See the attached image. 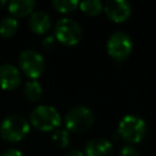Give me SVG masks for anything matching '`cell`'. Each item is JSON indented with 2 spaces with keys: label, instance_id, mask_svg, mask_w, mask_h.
<instances>
[{
  "label": "cell",
  "instance_id": "1",
  "mask_svg": "<svg viewBox=\"0 0 156 156\" xmlns=\"http://www.w3.org/2000/svg\"><path fill=\"white\" fill-rule=\"evenodd\" d=\"M30 124L40 132L56 130L61 124L58 111L51 105H39L33 108L29 117Z\"/></svg>",
  "mask_w": 156,
  "mask_h": 156
},
{
  "label": "cell",
  "instance_id": "2",
  "mask_svg": "<svg viewBox=\"0 0 156 156\" xmlns=\"http://www.w3.org/2000/svg\"><path fill=\"white\" fill-rule=\"evenodd\" d=\"M29 122L20 115L7 116L0 124V135L4 140L10 143L21 141L29 133Z\"/></svg>",
  "mask_w": 156,
  "mask_h": 156
},
{
  "label": "cell",
  "instance_id": "3",
  "mask_svg": "<svg viewBox=\"0 0 156 156\" xmlns=\"http://www.w3.org/2000/svg\"><path fill=\"white\" fill-rule=\"evenodd\" d=\"M147 127L144 119L135 115L124 116L118 123V135L127 143L136 144L141 141L146 134Z\"/></svg>",
  "mask_w": 156,
  "mask_h": 156
},
{
  "label": "cell",
  "instance_id": "4",
  "mask_svg": "<svg viewBox=\"0 0 156 156\" xmlns=\"http://www.w3.org/2000/svg\"><path fill=\"white\" fill-rule=\"evenodd\" d=\"M55 39L60 41L62 45L73 46L77 45L83 35L82 27L78 22L72 18H61L56 22L54 28Z\"/></svg>",
  "mask_w": 156,
  "mask_h": 156
},
{
  "label": "cell",
  "instance_id": "5",
  "mask_svg": "<svg viewBox=\"0 0 156 156\" xmlns=\"http://www.w3.org/2000/svg\"><path fill=\"white\" fill-rule=\"evenodd\" d=\"M65 124L67 130L73 133H83L94 124V113L87 106L72 107L65 115Z\"/></svg>",
  "mask_w": 156,
  "mask_h": 156
},
{
  "label": "cell",
  "instance_id": "6",
  "mask_svg": "<svg viewBox=\"0 0 156 156\" xmlns=\"http://www.w3.org/2000/svg\"><path fill=\"white\" fill-rule=\"evenodd\" d=\"M18 65L21 71L33 80H37V78H39L45 69V61L43 56L32 49L23 50L20 54Z\"/></svg>",
  "mask_w": 156,
  "mask_h": 156
},
{
  "label": "cell",
  "instance_id": "7",
  "mask_svg": "<svg viewBox=\"0 0 156 156\" xmlns=\"http://www.w3.org/2000/svg\"><path fill=\"white\" fill-rule=\"evenodd\" d=\"M106 49L108 55L117 60V61H122L124 58H127L133 49V43L130 37L124 33V32H115L113 34L110 35L107 44H106Z\"/></svg>",
  "mask_w": 156,
  "mask_h": 156
},
{
  "label": "cell",
  "instance_id": "8",
  "mask_svg": "<svg viewBox=\"0 0 156 156\" xmlns=\"http://www.w3.org/2000/svg\"><path fill=\"white\" fill-rule=\"evenodd\" d=\"M104 12L116 23L124 22L132 13V6L126 0H108L104 4Z\"/></svg>",
  "mask_w": 156,
  "mask_h": 156
},
{
  "label": "cell",
  "instance_id": "9",
  "mask_svg": "<svg viewBox=\"0 0 156 156\" xmlns=\"http://www.w3.org/2000/svg\"><path fill=\"white\" fill-rule=\"evenodd\" d=\"M21 84L20 69L10 63L0 65V88L4 90H15Z\"/></svg>",
  "mask_w": 156,
  "mask_h": 156
},
{
  "label": "cell",
  "instance_id": "10",
  "mask_svg": "<svg viewBox=\"0 0 156 156\" xmlns=\"http://www.w3.org/2000/svg\"><path fill=\"white\" fill-rule=\"evenodd\" d=\"M113 152L112 144L104 138L90 139L84 146L85 156H111Z\"/></svg>",
  "mask_w": 156,
  "mask_h": 156
},
{
  "label": "cell",
  "instance_id": "11",
  "mask_svg": "<svg viewBox=\"0 0 156 156\" xmlns=\"http://www.w3.org/2000/svg\"><path fill=\"white\" fill-rule=\"evenodd\" d=\"M30 30L35 34H45L51 27L50 16L44 11H34L28 21Z\"/></svg>",
  "mask_w": 156,
  "mask_h": 156
},
{
  "label": "cell",
  "instance_id": "12",
  "mask_svg": "<svg viewBox=\"0 0 156 156\" xmlns=\"http://www.w3.org/2000/svg\"><path fill=\"white\" fill-rule=\"evenodd\" d=\"M35 1L33 0H12L7 4V10L13 17H26L33 13Z\"/></svg>",
  "mask_w": 156,
  "mask_h": 156
},
{
  "label": "cell",
  "instance_id": "13",
  "mask_svg": "<svg viewBox=\"0 0 156 156\" xmlns=\"http://www.w3.org/2000/svg\"><path fill=\"white\" fill-rule=\"evenodd\" d=\"M23 94L26 96V99L30 102H37L40 100L41 94H43V88L40 85V83L38 80H28L24 85V90Z\"/></svg>",
  "mask_w": 156,
  "mask_h": 156
},
{
  "label": "cell",
  "instance_id": "14",
  "mask_svg": "<svg viewBox=\"0 0 156 156\" xmlns=\"http://www.w3.org/2000/svg\"><path fill=\"white\" fill-rule=\"evenodd\" d=\"M18 30V21L15 17H5L0 21V35L2 38H11Z\"/></svg>",
  "mask_w": 156,
  "mask_h": 156
},
{
  "label": "cell",
  "instance_id": "15",
  "mask_svg": "<svg viewBox=\"0 0 156 156\" xmlns=\"http://www.w3.org/2000/svg\"><path fill=\"white\" fill-rule=\"evenodd\" d=\"M79 9L88 16H98L104 11V5L99 0H84L79 2Z\"/></svg>",
  "mask_w": 156,
  "mask_h": 156
},
{
  "label": "cell",
  "instance_id": "16",
  "mask_svg": "<svg viewBox=\"0 0 156 156\" xmlns=\"http://www.w3.org/2000/svg\"><path fill=\"white\" fill-rule=\"evenodd\" d=\"M51 140H52V143L57 147L65 149V147H67L69 145L71 136H69V133H68L67 129H60V128H57L56 130H54V133L51 135Z\"/></svg>",
  "mask_w": 156,
  "mask_h": 156
},
{
  "label": "cell",
  "instance_id": "17",
  "mask_svg": "<svg viewBox=\"0 0 156 156\" xmlns=\"http://www.w3.org/2000/svg\"><path fill=\"white\" fill-rule=\"evenodd\" d=\"M52 6L60 13H69L79 7V2L77 0H54Z\"/></svg>",
  "mask_w": 156,
  "mask_h": 156
},
{
  "label": "cell",
  "instance_id": "18",
  "mask_svg": "<svg viewBox=\"0 0 156 156\" xmlns=\"http://www.w3.org/2000/svg\"><path fill=\"white\" fill-rule=\"evenodd\" d=\"M118 156H140V155H139V151L134 146H132V145H124L119 150Z\"/></svg>",
  "mask_w": 156,
  "mask_h": 156
},
{
  "label": "cell",
  "instance_id": "19",
  "mask_svg": "<svg viewBox=\"0 0 156 156\" xmlns=\"http://www.w3.org/2000/svg\"><path fill=\"white\" fill-rule=\"evenodd\" d=\"M43 46L46 49V50H51L54 46H55V37H46L44 40H43Z\"/></svg>",
  "mask_w": 156,
  "mask_h": 156
},
{
  "label": "cell",
  "instance_id": "20",
  "mask_svg": "<svg viewBox=\"0 0 156 156\" xmlns=\"http://www.w3.org/2000/svg\"><path fill=\"white\" fill-rule=\"evenodd\" d=\"M1 156H23V154H22V151H20L18 149L11 147V149L5 150V151L1 154Z\"/></svg>",
  "mask_w": 156,
  "mask_h": 156
},
{
  "label": "cell",
  "instance_id": "21",
  "mask_svg": "<svg viewBox=\"0 0 156 156\" xmlns=\"http://www.w3.org/2000/svg\"><path fill=\"white\" fill-rule=\"evenodd\" d=\"M66 156H85V155H84V151H82L79 149H71Z\"/></svg>",
  "mask_w": 156,
  "mask_h": 156
},
{
  "label": "cell",
  "instance_id": "22",
  "mask_svg": "<svg viewBox=\"0 0 156 156\" xmlns=\"http://www.w3.org/2000/svg\"><path fill=\"white\" fill-rule=\"evenodd\" d=\"M6 4H7V2H6L5 0H0V9H1V7H4Z\"/></svg>",
  "mask_w": 156,
  "mask_h": 156
}]
</instances>
